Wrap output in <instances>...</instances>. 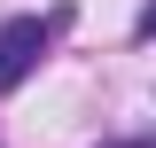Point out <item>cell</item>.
Masks as SVG:
<instances>
[{
	"label": "cell",
	"mask_w": 156,
	"mask_h": 148,
	"mask_svg": "<svg viewBox=\"0 0 156 148\" xmlns=\"http://www.w3.org/2000/svg\"><path fill=\"white\" fill-rule=\"evenodd\" d=\"M62 23H70L62 8H55V16H8V23H0V93H16L23 78L39 70V55L55 47Z\"/></svg>",
	"instance_id": "obj_1"
},
{
	"label": "cell",
	"mask_w": 156,
	"mask_h": 148,
	"mask_svg": "<svg viewBox=\"0 0 156 148\" xmlns=\"http://www.w3.org/2000/svg\"><path fill=\"white\" fill-rule=\"evenodd\" d=\"M133 31H140V39H156V0L140 8V23H133Z\"/></svg>",
	"instance_id": "obj_2"
},
{
	"label": "cell",
	"mask_w": 156,
	"mask_h": 148,
	"mask_svg": "<svg viewBox=\"0 0 156 148\" xmlns=\"http://www.w3.org/2000/svg\"><path fill=\"white\" fill-rule=\"evenodd\" d=\"M109 148H156V140H109Z\"/></svg>",
	"instance_id": "obj_3"
}]
</instances>
